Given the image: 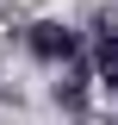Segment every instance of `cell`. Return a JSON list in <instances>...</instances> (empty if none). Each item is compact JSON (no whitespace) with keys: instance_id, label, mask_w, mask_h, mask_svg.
<instances>
[{"instance_id":"obj_3","label":"cell","mask_w":118,"mask_h":125,"mask_svg":"<svg viewBox=\"0 0 118 125\" xmlns=\"http://www.w3.org/2000/svg\"><path fill=\"white\" fill-rule=\"evenodd\" d=\"M56 100H62L68 113H87V75H81V69H68V75L56 81Z\"/></svg>"},{"instance_id":"obj_1","label":"cell","mask_w":118,"mask_h":125,"mask_svg":"<svg viewBox=\"0 0 118 125\" xmlns=\"http://www.w3.org/2000/svg\"><path fill=\"white\" fill-rule=\"evenodd\" d=\"M25 44H31V56H37V62H68L81 38H75L68 25H56V19H37V25L25 31Z\"/></svg>"},{"instance_id":"obj_2","label":"cell","mask_w":118,"mask_h":125,"mask_svg":"<svg viewBox=\"0 0 118 125\" xmlns=\"http://www.w3.org/2000/svg\"><path fill=\"white\" fill-rule=\"evenodd\" d=\"M93 69H100V81H106V88H118V25H112V19L100 25V50H93Z\"/></svg>"}]
</instances>
